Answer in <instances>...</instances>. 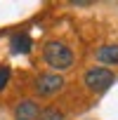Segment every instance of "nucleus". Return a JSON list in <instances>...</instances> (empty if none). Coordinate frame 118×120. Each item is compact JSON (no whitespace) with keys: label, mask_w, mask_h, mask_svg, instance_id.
I'll return each instance as SVG.
<instances>
[{"label":"nucleus","mask_w":118,"mask_h":120,"mask_svg":"<svg viewBox=\"0 0 118 120\" xmlns=\"http://www.w3.org/2000/svg\"><path fill=\"white\" fill-rule=\"evenodd\" d=\"M43 59L47 61V66L59 68V71H66L73 64V52L69 49V45L59 42V40H50L43 47Z\"/></svg>","instance_id":"f257e3e1"},{"label":"nucleus","mask_w":118,"mask_h":120,"mask_svg":"<svg viewBox=\"0 0 118 120\" xmlns=\"http://www.w3.org/2000/svg\"><path fill=\"white\" fill-rule=\"evenodd\" d=\"M113 80H116L113 71H109V68H104V66H94V68H90V71L85 73V85H87L92 92H106V90L113 85Z\"/></svg>","instance_id":"f03ea898"},{"label":"nucleus","mask_w":118,"mask_h":120,"mask_svg":"<svg viewBox=\"0 0 118 120\" xmlns=\"http://www.w3.org/2000/svg\"><path fill=\"white\" fill-rule=\"evenodd\" d=\"M64 87V78L59 73H45L35 80V92L40 97H54L57 92H62Z\"/></svg>","instance_id":"7ed1b4c3"},{"label":"nucleus","mask_w":118,"mask_h":120,"mask_svg":"<svg viewBox=\"0 0 118 120\" xmlns=\"http://www.w3.org/2000/svg\"><path fill=\"white\" fill-rule=\"evenodd\" d=\"M40 115V106L33 99H24L14 106V120H38Z\"/></svg>","instance_id":"20e7f679"},{"label":"nucleus","mask_w":118,"mask_h":120,"mask_svg":"<svg viewBox=\"0 0 118 120\" xmlns=\"http://www.w3.org/2000/svg\"><path fill=\"white\" fill-rule=\"evenodd\" d=\"M31 47H33V40H31L28 33H17V35H12V40H10V49H12L14 54H28Z\"/></svg>","instance_id":"39448f33"},{"label":"nucleus","mask_w":118,"mask_h":120,"mask_svg":"<svg viewBox=\"0 0 118 120\" xmlns=\"http://www.w3.org/2000/svg\"><path fill=\"white\" fill-rule=\"evenodd\" d=\"M97 59L102 64H118V45H102L97 49Z\"/></svg>","instance_id":"423d86ee"},{"label":"nucleus","mask_w":118,"mask_h":120,"mask_svg":"<svg viewBox=\"0 0 118 120\" xmlns=\"http://www.w3.org/2000/svg\"><path fill=\"white\" fill-rule=\"evenodd\" d=\"M38 120H64V115L59 113L57 108H40V115H38Z\"/></svg>","instance_id":"0eeeda50"},{"label":"nucleus","mask_w":118,"mask_h":120,"mask_svg":"<svg viewBox=\"0 0 118 120\" xmlns=\"http://www.w3.org/2000/svg\"><path fill=\"white\" fill-rule=\"evenodd\" d=\"M10 75H12L10 66H0V92H3V90L7 87V82H10Z\"/></svg>","instance_id":"6e6552de"}]
</instances>
